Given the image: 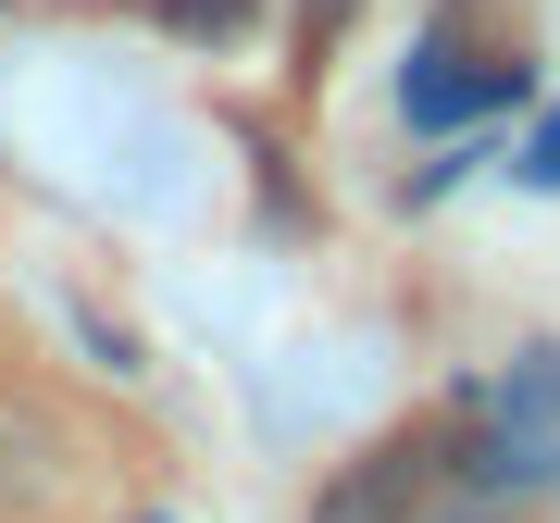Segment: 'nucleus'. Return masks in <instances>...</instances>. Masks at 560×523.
<instances>
[{"instance_id":"f257e3e1","label":"nucleus","mask_w":560,"mask_h":523,"mask_svg":"<svg viewBox=\"0 0 560 523\" xmlns=\"http://www.w3.org/2000/svg\"><path fill=\"white\" fill-rule=\"evenodd\" d=\"M399 101H411L423 138H448V125H486V113L511 101V62H460L448 38H423V50H411V75H399Z\"/></svg>"},{"instance_id":"f03ea898","label":"nucleus","mask_w":560,"mask_h":523,"mask_svg":"<svg viewBox=\"0 0 560 523\" xmlns=\"http://www.w3.org/2000/svg\"><path fill=\"white\" fill-rule=\"evenodd\" d=\"M411 486H423V449H374L361 474L324 486V511H312V523H411Z\"/></svg>"},{"instance_id":"7ed1b4c3","label":"nucleus","mask_w":560,"mask_h":523,"mask_svg":"<svg viewBox=\"0 0 560 523\" xmlns=\"http://www.w3.org/2000/svg\"><path fill=\"white\" fill-rule=\"evenodd\" d=\"M523 187H560V113L536 125V150H523Z\"/></svg>"}]
</instances>
